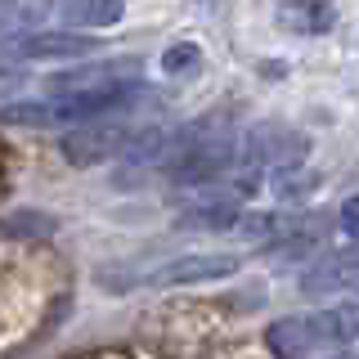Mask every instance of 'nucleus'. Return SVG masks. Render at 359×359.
<instances>
[{"mask_svg":"<svg viewBox=\"0 0 359 359\" xmlns=\"http://www.w3.org/2000/svg\"><path fill=\"white\" fill-rule=\"evenodd\" d=\"M243 220V207H238V198H229V194H220V198H198L194 207H184L180 211V229H233V224Z\"/></svg>","mask_w":359,"mask_h":359,"instance_id":"9","label":"nucleus"},{"mask_svg":"<svg viewBox=\"0 0 359 359\" xmlns=\"http://www.w3.org/2000/svg\"><path fill=\"white\" fill-rule=\"evenodd\" d=\"M233 157H238L233 135H220V140H207V144L171 153L162 162V175L180 189H207V184H216V180H224V171L233 166Z\"/></svg>","mask_w":359,"mask_h":359,"instance_id":"1","label":"nucleus"},{"mask_svg":"<svg viewBox=\"0 0 359 359\" xmlns=\"http://www.w3.org/2000/svg\"><path fill=\"white\" fill-rule=\"evenodd\" d=\"M135 126L130 121H86V126H72L59 140V153L67 166H104V162H121Z\"/></svg>","mask_w":359,"mask_h":359,"instance_id":"2","label":"nucleus"},{"mask_svg":"<svg viewBox=\"0 0 359 359\" xmlns=\"http://www.w3.org/2000/svg\"><path fill=\"white\" fill-rule=\"evenodd\" d=\"M341 229L351 233V238H355V233H359V194L341 202Z\"/></svg>","mask_w":359,"mask_h":359,"instance_id":"15","label":"nucleus"},{"mask_svg":"<svg viewBox=\"0 0 359 359\" xmlns=\"http://www.w3.org/2000/svg\"><path fill=\"white\" fill-rule=\"evenodd\" d=\"M9 50L18 59H32V63H50V59H86L95 54L99 45L86 36V32H32V36H14Z\"/></svg>","mask_w":359,"mask_h":359,"instance_id":"6","label":"nucleus"},{"mask_svg":"<svg viewBox=\"0 0 359 359\" xmlns=\"http://www.w3.org/2000/svg\"><path fill=\"white\" fill-rule=\"evenodd\" d=\"M328 359H359V341H355V346H337Z\"/></svg>","mask_w":359,"mask_h":359,"instance_id":"16","label":"nucleus"},{"mask_svg":"<svg viewBox=\"0 0 359 359\" xmlns=\"http://www.w3.org/2000/svg\"><path fill=\"white\" fill-rule=\"evenodd\" d=\"M314 189V175H306L301 166H283V171H274V194L283 202H301Z\"/></svg>","mask_w":359,"mask_h":359,"instance_id":"13","label":"nucleus"},{"mask_svg":"<svg viewBox=\"0 0 359 359\" xmlns=\"http://www.w3.org/2000/svg\"><path fill=\"white\" fill-rule=\"evenodd\" d=\"M59 14L67 27H81V32H99V27H112L126 14V0H63Z\"/></svg>","mask_w":359,"mask_h":359,"instance_id":"11","label":"nucleus"},{"mask_svg":"<svg viewBox=\"0 0 359 359\" xmlns=\"http://www.w3.org/2000/svg\"><path fill=\"white\" fill-rule=\"evenodd\" d=\"M310 153V140L301 130L283 126V121H256L243 135V157L256 171H283V166H301Z\"/></svg>","mask_w":359,"mask_h":359,"instance_id":"3","label":"nucleus"},{"mask_svg":"<svg viewBox=\"0 0 359 359\" xmlns=\"http://www.w3.org/2000/svg\"><path fill=\"white\" fill-rule=\"evenodd\" d=\"M243 269V256L233 252H194V256H175V261H162L153 274H144L149 287H194V283H216V278H229Z\"/></svg>","mask_w":359,"mask_h":359,"instance_id":"4","label":"nucleus"},{"mask_svg":"<svg viewBox=\"0 0 359 359\" xmlns=\"http://www.w3.org/2000/svg\"><path fill=\"white\" fill-rule=\"evenodd\" d=\"M18 14V5H14V0H0V22H5V18H14Z\"/></svg>","mask_w":359,"mask_h":359,"instance_id":"17","label":"nucleus"},{"mask_svg":"<svg viewBox=\"0 0 359 359\" xmlns=\"http://www.w3.org/2000/svg\"><path fill=\"white\" fill-rule=\"evenodd\" d=\"M278 224H283V216H265V211H256V216H243L233 229H238V238H247V243H274L278 238Z\"/></svg>","mask_w":359,"mask_h":359,"instance_id":"12","label":"nucleus"},{"mask_svg":"<svg viewBox=\"0 0 359 359\" xmlns=\"http://www.w3.org/2000/svg\"><path fill=\"white\" fill-rule=\"evenodd\" d=\"M359 283V233L351 238V247L328 252L319 261H310V269L301 274V292L306 297H332V292H351Z\"/></svg>","mask_w":359,"mask_h":359,"instance_id":"5","label":"nucleus"},{"mask_svg":"<svg viewBox=\"0 0 359 359\" xmlns=\"http://www.w3.org/2000/svg\"><path fill=\"white\" fill-rule=\"evenodd\" d=\"M337 22V9L328 0H283L278 5V27L297 32V36H323V32H332Z\"/></svg>","mask_w":359,"mask_h":359,"instance_id":"8","label":"nucleus"},{"mask_svg":"<svg viewBox=\"0 0 359 359\" xmlns=\"http://www.w3.org/2000/svg\"><path fill=\"white\" fill-rule=\"evenodd\" d=\"M265 346L274 359H310L314 341H310V319L301 314H287V319H274L265 328Z\"/></svg>","mask_w":359,"mask_h":359,"instance_id":"10","label":"nucleus"},{"mask_svg":"<svg viewBox=\"0 0 359 359\" xmlns=\"http://www.w3.org/2000/svg\"><path fill=\"white\" fill-rule=\"evenodd\" d=\"M310 341L314 346H328V351H337V346H355L359 341V301H337V306L310 314Z\"/></svg>","mask_w":359,"mask_h":359,"instance_id":"7","label":"nucleus"},{"mask_svg":"<svg viewBox=\"0 0 359 359\" xmlns=\"http://www.w3.org/2000/svg\"><path fill=\"white\" fill-rule=\"evenodd\" d=\"M198 63H202V54H198L194 41H180V45H171V50L162 54V72L166 76H184V72H194Z\"/></svg>","mask_w":359,"mask_h":359,"instance_id":"14","label":"nucleus"}]
</instances>
